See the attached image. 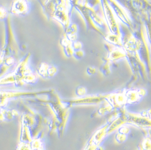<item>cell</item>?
Masks as SVG:
<instances>
[{
    "label": "cell",
    "mask_w": 151,
    "mask_h": 150,
    "mask_svg": "<svg viewBox=\"0 0 151 150\" xmlns=\"http://www.w3.org/2000/svg\"><path fill=\"white\" fill-rule=\"evenodd\" d=\"M127 11L133 22L140 25L142 21L150 22V4L147 0H114Z\"/></svg>",
    "instance_id": "cell-1"
},
{
    "label": "cell",
    "mask_w": 151,
    "mask_h": 150,
    "mask_svg": "<svg viewBox=\"0 0 151 150\" xmlns=\"http://www.w3.org/2000/svg\"><path fill=\"white\" fill-rule=\"evenodd\" d=\"M41 6L48 18L58 21L65 29L68 27L70 15L65 0H47Z\"/></svg>",
    "instance_id": "cell-2"
},
{
    "label": "cell",
    "mask_w": 151,
    "mask_h": 150,
    "mask_svg": "<svg viewBox=\"0 0 151 150\" xmlns=\"http://www.w3.org/2000/svg\"><path fill=\"white\" fill-rule=\"evenodd\" d=\"M6 21V36L5 44L1 56V63L4 66L12 64L18 54V45L15 40L12 27L10 16H8Z\"/></svg>",
    "instance_id": "cell-3"
},
{
    "label": "cell",
    "mask_w": 151,
    "mask_h": 150,
    "mask_svg": "<svg viewBox=\"0 0 151 150\" xmlns=\"http://www.w3.org/2000/svg\"><path fill=\"white\" fill-rule=\"evenodd\" d=\"M107 1L117 19H119L121 23L126 26L132 32L140 26L133 22L127 11L114 0H107Z\"/></svg>",
    "instance_id": "cell-4"
},
{
    "label": "cell",
    "mask_w": 151,
    "mask_h": 150,
    "mask_svg": "<svg viewBox=\"0 0 151 150\" xmlns=\"http://www.w3.org/2000/svg\"><path fill=\"white\" fill-rule=\"evenodd\" d=\"M104 16L105 19V23L112 34L120 36L119 29V23L117 21L110 5L107 0H100Z\"/></svg>",
    "instance_id": "cell-5"
},
{
    "label": "cell",
    "mask_w": 151,
    "mask_h": 150,
    "mask_svg": "<svg viewBox=\"0 0 151 150\" xmlns=\"http://www.w3.org/2000/svg\"><path fill=\"white\" fill-rule=\"evenodd\" d=\"M75 8L82 15L84 21H86L88 31L93 30L96 31V32H97L100 35L103 36V37L105 36V34H104L103 32L97 28L92 21L90 14L89 7H87L81 4H77L75 6Z\"/></svg>",
    "instance_id": "cell-6"
},
{
    "label": "cell",
    "mask_w": 151,
    "mask_h": 150,
    "mask_svg": "<svg viewBox=\"0 0 151 150\" xmlns=\"http://www.w3.org/2000/svg\"><path fill=\"white\" fill-rule=\"evenodd\" d=\"M29 10L30 5L27 0H14L10 7V13L17 16H24Z\"/></svg>",
    "instance_id": "cell-7"
},
{
    "label": "cell",
    "mask_w": 151,
    "mask_h": 150,
    "mask_svg": "<svg viewBox=\"0 0 151 150\" xmlns=\"http://www.w3.org/2000/svg\"><path fill=\"white\" fill-rule=\"evenodd\" d=\"M106 46L109 51L108 58L106 59L110 62L126 57V53L123 47L117 46L111 44L106 45Z\"/></svg>",
    "instance_id": "cell-8"
},
{
    "label": "cell",
    "mask_w": 151,
    "mask_h": 150,
    "mask_svg": "<svg viewBox=\"0 0 151 150\" xmlns=\"http://www.w3.org/2000/svg\"><path fill=\"white\" fill-rule=\"evenodd\" d=\"M104 38L110 44L117 46L122 47L121 40V36L112 34L110 33L107 35H105Z\"/></svg>",
    "instance_id": "cell-9"
},
{
    "label": "cell",
    "mask_w": 151,
    "mask_h": 150,
    "mask_svg": "<svg viewBox=\"0 0 151 150\" xmlns=\"http://www.w3.org/2000/svg\"><path fill=\"white\" fill-rule=\"evenodd\" d=\"M100 4H101L100 0H84L83 5L95 10V9L98 7Z\"/></svg>",
    "instance_id": "cell-10"
},
{
    "label": "cell",
    "mask_w": 151,
    "mask_h": 150,
    "mask_svg": "<svg viewBox=\"0 0 151 150\" xmlns=\"http://www.w3.org/2000/svg\"><path fill=\"white\" fill-rule=\"evenodd\" d=\"M48 68L49 66L47 64L42 63L39 69V74L44 77H48Z\"/></svg>",
    "instance_id": "cell-11"
},
{
    "label": "cell",
    "mask_w": 151,
    "mask_h": 150,
    "mask_svg": "<svg viewBox=\"0 0 151 150\" xmlns=\"http://www.w3.org/2000/svg\"><path fill=\"white\" fill-rule=\"evenodd\" d=\"M9 16L7 9L3 6H0V21H5Z\"/></svg>",
    "instance_id": "cell-12"
},
{
    "label": "cell",
    "mask_w": 151,
    "mask_h": 150,
    "mask_svg": "<svg viewBox=\"0 0 151 150\" xmlns=\"http://www.w3.org/2000/svg\"><path fill=\"white\" fill-rule=\"evenodd\" d=\"M72 48L74 51L82 50V44L79 41H76L73 42L72 43Z\"/></svg>",
    "instance_id": "cell-13"
},
{
    "label": "cell",
    "mask_w": 151,
    "mask_h": 150,
    "mask_svg": "<svg viewBox=\"0 0 151 150\" xmlns=\"http://www.w3.org/2000/svg\"><path fill=\"white\" fill-rule=\"evenodd\" d=\"M73 55L76 57V58L77 59H80L81 58H82L84 55V53L82 50H78V51H74L73 53Z\"/></svg>",
    "instance_id": "cell-14"
},
{
    "label": "cell",
    "mask_w": 151,
    "mask_h": 150,
    "mask_svg": "<svg viewBox=\"0 0 151 150\" xmlns=\"http://www.w3.org/2000/svg\"><path fill=\"white\" fill-rule=\"evenodd\" d=\"M78 93V95H81V96H83L84 95V93H86V90L84 88H78V91H76Z\"/></svg>",
    "instance_id": "cell-15"
},
{
    "label": "cell",
    "mask_w": 151,
    "mask_h": 150,
    "mask_svg": "<svg viewBox=\"0 0 151 150\" xmlns=\"http://www.w3.org/2000/svg\"><path fill=\"white\" fill-rule=\"evenodd\" d=\"M1 62V56H0V63Z\"/></svg>",
    "instance_id": "cell-16"
},
{
    "label": "cell",
    "mask_w": 151,
    "mask_h": 150,
    "mask_svg": "<svg viewBox=\"0 0 151 150\" xmlns=\"http://www.w3.org/2000/svg\"><path fill=\"white\" fill-rule=\"evenodd\" d=\"M38 1H39V2H40V4H41V0H38Z\"/></svg>",
    "instance_id": "cell-17"
}]
</instances>
